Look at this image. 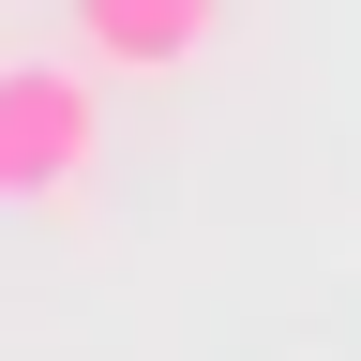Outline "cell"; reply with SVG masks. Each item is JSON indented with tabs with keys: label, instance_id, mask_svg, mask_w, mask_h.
<instances>
[{
	"label": "cell",
	"instance_id": "2",
	"mask_svg": "<svg viewBox=\"0 0 361 361\" xmlns=\"http://www.w3.org/2000/svg\"><path fill=\"white\" fill-rule=\"evenodd\" d=\"M75 45L106 75H196L226 45V0H75Z\"/></svg>",
	"mask_w": 361,
	"mask_h": 361
},
{
	"label": "cell",
	"instance_id": "1",
	"mask_svg": "<svg viewBox=\"0 0 361 361\" xmlns=\"http://www.w3.org/2000/svg\"><path fill=\"white\" fill-rule=\"evenodd\" d=\"M106 61H30L0 45V211H75L106 166Z\"/></svg>",
	"mask_w": 361,
	"mask_h": 361
}]
</instances>
